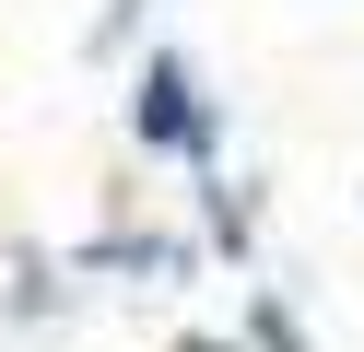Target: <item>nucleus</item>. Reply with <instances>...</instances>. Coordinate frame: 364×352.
I'll return each instance as SVG.
<instances>
[{"instance_id": "obj_1", "label": "nucleus", "mask_w": 364, "mask_h": 352, "mask_svg": "<svg viewBox=\"0 0 364 352\" xmlns=\"http://www.w3.org/2000/svg\"><path fill=\"white\" fill-rule=\"evenodd\" d=\"M129 141H141V153H176V164H200V176H212L223 117L200 106V70L176 59V47H153V59H141V82H129Z\"/></svg>"}, {"instance_id": "obj_2", "label": "nucleus", "mask_w": 364, "mask_h": 352, "mask_svg": "<svg viewBox=\"0 0 364 352\" xmlns=\"http://www.w3.org/2000/svg\"><path fill=\"white\" fill-rule=\"evenodd\" d=\"M12 317H48V258H12Z\"/></svg>"}, {"instance_id": "obj_3", "label": "nucleus", "mask_w": 364, "mask_h": 352, "mask_svg": "<svg viewBox=\"0 0 364 352\" xmlns=\"http://www.w3.org/2000/svg\"><path fill=\"white\" fill-rule=\"evenodd\" d=\"M141 12H153V0H106V12H95V47H118V36H129Z\"/></svg>"}]
</instances>
